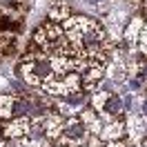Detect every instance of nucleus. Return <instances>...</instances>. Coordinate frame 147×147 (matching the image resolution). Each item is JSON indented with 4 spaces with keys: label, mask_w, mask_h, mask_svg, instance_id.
<instances>
[{
    "label": "nucleus",
    "mask_w": 147,
    "mask_h": 147,
    "mask_svg": "<svg viewBox=\"0 0 147 147\" xmlns=\"http://www.w3.org/2000/svg\"><path fill=\"white\" fill-rule=\"evenodd\" d=\"M89 107L96 109V114L105 120H114L123 116V98H120L118 94H111V92H98L92 96V102H89Z\"/></svg>",
    "instance_id": "nucleus-1"
},
{
    "label": "nucleus",
    "mask_w": 147,
    "mask_h": 147,
    "mask_svg": "<svg viewBox=\"0 0 147 147\" xmlns=\"http://www.w3.org/2000/svg\"><path fill=\"white\" fill-rule=\"evenodd\" d=\"M125 136H127V120H125V116H118L114 120H105L100 134H98L100 140H120Z\"/></svg>",
    "instance_id": "nucleus-2"
},
{
    "label": "nucleus",
    "mask_w": 147,
    "mask_h": 147,
    "mask_svg": "<svg viewBox=\"0 0 147 147\" xmlns=\"http://www.w3.org/2000/svg\"><path fill=\"white\" fill-rule=\"evenodd\" d=\"M140 29H143V18H134L127 27V34H125V40L129 45H136L138 42V36H140Z\"/></svg>",
    "instance_id": "nucleus-3"
},
{
    "label": "nucleus",
    "mask_w": 147,
    "mask_h": 147,
    "mask_svg": "<svg viewBox=\"0 0 147 147\" xmlns=\"http://www.w3.org/2000/svg\"><path fill=\"white\" fill-rule=\"evenodd\" d=\"M11 105H13V96L2 94L0 96V120H11Z\"/></svg>",
    "instance_id": "nucleus-4"
},
{
    "label": "nucleus",
    "mask_w": 147,
    "mask_h": 147,
    "mask_svg": "<svg viewBox=\"0 0 147 147\" xmlns=\"http://www.w3.org/2000/svg\"><path fill=\"white\" fill-rule=\"evenodd\" d=\"M63 18H65V20L69 18V7H67L65 2H58V5H54V7H51V11H49V20L60 22Z\"/></svg>",
    "instance_id": "nucleus-5"
},
{
    "label": "nucleus",
    "mask_w": 147,
    "mask_h": 147,
    "mask_svg": "<svg viewBox=\"0 0 147 147\" xmlns=\"http://www.w3.org/2000/svg\"><path fill=\"white\" fill-rule=\"evenodd\" d=\"M13 27H18V22H13V20L7 18V16L0 18V31H11Z\"/></svg>",
    "instance_id": "nucleus-6"
},
{
    "label": "nucleus",
    "mask_w": 147,
    "mask_h": 147,
    "mask_svg": "<svg viewBox=\"0 0 147 147\" xmlns=\"http://www.w3.org/2000/svg\"><path fill=\"white\" fill-rule=\"evenodd\" d=\"M102 147H129V140L120 138V140H102Z\"/></svg>",
    "instance_id": "nucleus-7"
},
{
    "label": "nucleus",
    "mask_w": 147,
    "mask_h": 147,
    "mask_svg": "<svg viewBox=\"0 0 147 147\" xmlns=\"http://www.w3.org/2000/svg\"><path fill=\"white\" fill-rule=\"evenodd\" d=\"M143 78H140V76H136V78H131V83H129V87H131V89H140V87H143Z\"/></svg>",
    "instance_id": "nucleus-8"
},
{
    "label": "nucleus",
    "mask_w": 147,
    "mask_h": 147,
    "mask_svg": "<svg viewBox=\"0 0 147 147\" xmlns=\"http://www.w3.org/2000/svg\"><path fill=\"white\" fill-rule=\"evenodd\" d=\"M143 114H145V118H147V100L143 102Z\"/></svg>",
    "instance_id": "nucleus-9"
},
{
    "label": "nucleus",
    "mask_w": 147,
    "mask_h": 147,
    "mask_svg": "<svg viewBox=\"0 0 147 147\" xmlns=\"http://www.w3.org/2000/svg\"><path fill=\"white\" fill-rule=\"evenodd\" d=\"M143 147H147V138H145V143H143Z\"/></svg>",
    "instance_id": "nucleus-10"
}]
</instances>
